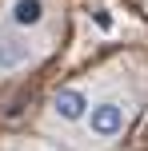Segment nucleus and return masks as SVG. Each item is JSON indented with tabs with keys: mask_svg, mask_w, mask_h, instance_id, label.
Instances as JSON below:
<instances>
[{
	"mask_svg": "<svg viewBox=\"0 0 148 151\" xmlns=\"http://www.w3.org/2000/svg\"><path fill=\"white\" fill-rule=\"evenodd\" d=\"M132 119H136V96H128V91H120V88L104 91V96H92V104H88L84 119H80V127H76L80 147L84 151L112 147L132 127Z\"/></svg>",
	"mask_w": 148,
	"mask_h": 151,
	"instance_id": "f257e3e1",
	"label": "nucleus"
},
{
	"mask_svg": "<svg viewBox=\"0 0 148 151\" xmlns=\"http://www.w3.org/2000/svg\"><path fill=\"white\" fill-rule=\"evenodd\" d=\"M36 44H32V36H20V32H8L0 28V76H16L24 68H32L36 64Z\"/></svg>",
	"mask_w": 148,
	"mask_h": 151,
	"instance_id": "20e7f679",
	"label": "nucleus"
},
{
	"mask_svg": "<svg viewBox=\"0 0 148 151\" xmlns=\"http://www.w3.org/2000/svg\"><path fill=\"white\" fill-rule=\"evenodd\" d=\"M0 151H52L48 143H36V139H32V143H24V139H16V143H4Z\"/></svg>",
	"mask_w": 148,
	"mask_h": 151,
	"instance_id": "39448f33",
	"label": "nucleus"
},
{
	"mask_svg": "<svg viewBox=\"0 0 148 151\" xmlns=\"http://www.w3.org/2000/svg\"><path fill=\"white\" fill-rule=\"evenodd\" d=\"M88 104H92V91L84 88V83H64V88L52 91V99H48V127H60V131H76L80 119H84Z\"/></svg>",
	"mask_w": 148,
	"mask_h": 151,
	"instance_id": "f03ea898",
	"label": "nucleus"
},
{
	"mask_svg": "<svg viewBox=\"0 0 148 151\" xmlns=\"http://www.w3.org/2000/svg\"><path fill=\"white\" fill-rule=\"evenodd\" d=\"M48 24V0H8L4 12H0V28L32 36Z\"/></svg>",
	"mask_w": 148,
	"mask_h": 151,
	"instance_id": "7ed1b4c3",
	"label": "nucleus"
}]
</instances>
